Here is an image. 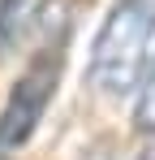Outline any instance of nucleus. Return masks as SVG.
Listing matches in <instances>:
<instances>
[{
  "mask_svg": "<svg viewBox=\"0 0 155 160\" xmlns=\"http://www.w3.org/2000/svg\"><path fill=\"white\" fill-rule=\"evenodd\" d=\"M155 43V0H116L91 43V82L95 91L121 100L129 95Z\"/></svg>",
  "mask_w": 155,
  "mask_h": 160,
  "instance_id": "1",
  "label": "nucleus"
},
{
  "mask_svg": "<svg viewBox=\"0 0 155 160\" xmlns=\"http://www.w3.org/2000/svg\"><path fill=\"white\" fill-rule=\"evenodd\" d=\"M56 82H60V56L48 52L39 56L22 78L13 82L9 100L0 108V152H17L22 143L35 138L43 112H48L52 95H56Z\"/></svg>",
  "mask_w": 155,
  "mask_h": 160,
  "instance_id": "2",
  "label": "nucleus"
},
{
  "mask_svg": "<svg viewBox=\"0 0 155 160\" xmlns=\"http://www.w3.org/2000/svg\"><path fill=\"white\" fill-rule=\"evenodd\" d=\"M35 9L39 0H0V52H9L22 39V30L35 22Z\"/></svg>",
  "mask_w": 155,
  "mask_h": 160,
  "instance_id": "3",
  "label": "nucleus"
},
{
  "mask_svg": "<svg viewBox=\"0 0 155 160\" xmlns=\"http://www.w3.org/2000/svg\"><path fill=\"white\" fill-rule=\"evenodd\" d=\"M134 91H138L134 95V126L142 134H155V43H151V56H147L142 78H138Z\"/></svg>",
  "mask_w": 155,
  "mask_h": 160,
  "instance_id": "4",
  "label": "nucleus"
},
{
  "mask_svg": "<svg viewBox=\"0 0 155 160\" xmlns=\"http://www.w3.org/2000/svg\"><path fill=\"white\" fill-rule=\"evenodd\" d=\"M0 160H9V156H4V152H0Z\"/></svg>",
  "mask_w": 155,
  "mask_h": 160,
  "instance_id": "5",
  "label": "nucleus"
},
{
  "mask_svg": "<svg viewBox=\"0 0 155 160\" xmlns=\"http://www.w3.org/2000/svg\"><path fill=\"white\" fill-rule=\"evenodd\" d=\"M151 160H155V156H151Z\"/></svg>",
  "mask_w": 155,
  "mask_h": 160,
  "instance_id": "6",
  "label": "nucleus"
}]
</instances>
